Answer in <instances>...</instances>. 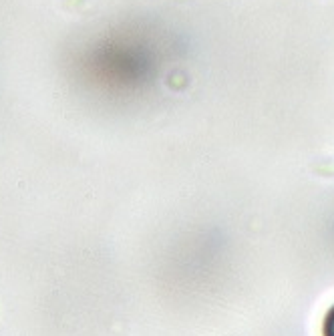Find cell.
I'll list each match as a JSON object with an SVG mask.
<instances>
[{
	"label": "cell",
	"instance_id": "obj_1",
	"mask_svg": "<svg viewBox=\"0 0 334 336\" xmlns=\"http://www.w3.org/2000/svg\"><path fill=\"white\" fill-rule=\"evenodd\" d=\"M322 336H334V306L326 312L324 324H322Z\"/></svg>",
	"mask_w": 334,
	"mask_h": 336
}]
</instances>
